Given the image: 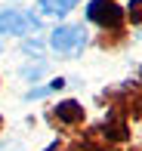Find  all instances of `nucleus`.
Returning a JSON list of instances; mask_svg holds the SVG:
<instances>
[{
	"label": "nucleus",
	"instance_id": "20e7f679",
	"mask_svg": "<svg viewBox=\"0 0 142 151\" xmlns=\"http://www.w3.org/2000/svg\"><path fill=\"white\" fill-rule=\"evenodd\" d=\"M77 6V0H40V6H37V16L40 19H62V16H68V12Z\"/></svg>",
	"mask_w": 142,
	"mask_h": 151
},
{
	"label": "nucleus",
	"instance_id": "f257e3e1",
	"mask_svg": "<svg viewBox=\"0 0 142 151\" xmlns=\"http://www.w3.org/2000/svg\"><path fill=\"white\" fill-rule=\"evenodd\" d=\"M50 46L62 56H80L86 46V31L84 25H59L50 34Z\"/></svg>",
	"mask_w": 142,
	"mask_h": 151
},
{
	"label": "nucleus",
	"instance_id": "7ed1b4c3",
	"mask_svg": "<svg viewBox=\"0 0 142 151\" xmlns=\"http://www.w3.org/2000/svg\"><path fill=\"white\" fill-rule=\"evenodd\" d=\"M86 19H90L93 25H99V28H117L124 12H120V6L111 3V0H93V3L86 6Z\"/></svg>",
	"mask_w": 142,
	"mask_h": 151
},
{
	"label": "nucleus",
	"instance_id": "f03ea898",
	"mask_svg": "<svg viewBox=\"0 0 142 151\" xmlns=\"http://www.w3.org/2000/svg\"><path fill=\"white\" fill-rule=\"evenodd\" d=\"M40 28V16H31L25 9H3L0 12V34H12V37H22Z\"/></svg>",
	"mask_w": 142,
	"mask_h": 151
}]
</instances>
